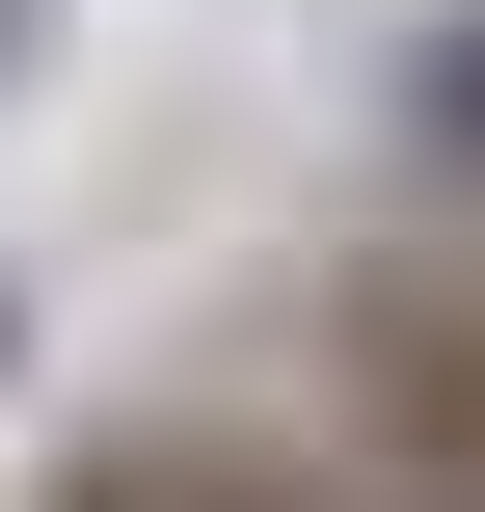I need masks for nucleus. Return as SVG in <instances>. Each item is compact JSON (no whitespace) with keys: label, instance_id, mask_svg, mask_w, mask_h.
<instances>
[{"label":"nucleus","instance_id":"nucleus-2","mask_svg":"<svg viewBox=\"0 0 485 512\" xmlns=\"http://www.w3.org/2000/svg\"><path fill=\"white\" fill-rule=\"evenodd\" d=\"M54 512H324V486H270V459H162V432H135V459H81Z\"/></svg>","mask_w":485,"mask_h":512},{"label":"nucleus","instance_id":"nucleus-3","mask_svg":"<svg viewBox=\"0 0 485 512\" xmlns=\"http://www.w3.org/2000/svg\"><path fill=\"white\" fill-rule=\"evenodd\" d=\"M0 81H27V0H0Z\"/></svg>","mask_w":485,"mask_h":512},{"label":"nucleus","instance_id":"nucleus-1","mask_svg":"<svg viewBox=\"0 0 485 512\" xmlns=\"http://www.w3.org/2000/svg\"><path fill=\"white\" fill-rule=\"evenodd\" d=\"M405 189H459V216H485V0H459V27H405Z\"/></svg>","mask_w":485,"mask_h":512}]
</instances>
